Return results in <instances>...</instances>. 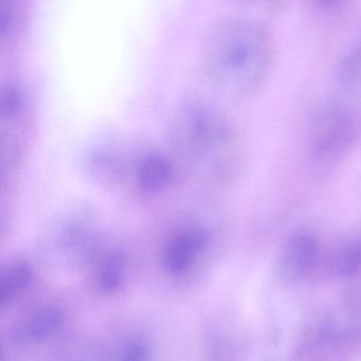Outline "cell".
I'll list each match as a JSON object with an SVG mask.
<instances>
[{
	"instance_id": "obj_1",
	"label": "cell",
	"mask_w": 361,
	"mask_h": 361,
	"mask_svg": "<svg viewBox=\"0 0 361 361\" xmlns=\"http://www.w3.org/2000/svg\"><path fill=\"white\" fill-rule=\"evenodd\" d=\"M167 149L178 179L203 190L226 186L241 166V141L235 122L203 99H191L178 108L170 124Z\"/></svg>"
},
{
	"instance_id": "obj_6",
	"label": "cell",
	"mask_w": 361,
	"mask_h": 361,
	"mask_svg": "<svg viewBox=\"0 0 361 361\" xmlns=\"http://www.w3.org/2000/svg\"><path fill=\"white\" fill-rule=\"evenodd\" d=\"M1 112L2 166L4 173L12 175L27 154L33 130V107L29 92L16 80L2 85Z\"/></svg>"
},
{
	"instance_id": "obj_5",
	"label": "cell",
	"mask_w": 361,
	"mask_h": 361,
	"mask_svg": "<svg viewBox=\"0 0 361 361\" xmlns=\"http://www.w3.org/2000/svg\"><path fill=\"white\" fill-rule=\"evenodd\" d=\"M360 121L345 102L329 101L309 116L305 135L307 156L316 164L341 162L357 143Z\"/></svg>"
},
{
	"instance_id": "obj_12",
	"label": "cell",
	"mask_w": 361,
	"mask_h": 361,
	"mask_svg": "<svg viewBox=\"0 0 361 361\" xmlns=\"http://www.w3.org/2000/svg\"><path fill=\"white\" fill-rule=\"evenodd\" d=\"M309 15L321 25H334L349 17L355 0H299Z\"/></svg>"
},
{
	"instance_id": "obj_8",
	"label": "cell",
	"mask_w": 361,
	"mask_h": 361,
	"mask_svg": "<svg viewBox=\"0 0 361 361\" xmlns=\"http://www.w3.org/2000/svg\"><path fill=\"white\" fill-rule=\"evenodd\" d=\"M320 242L307 231H296L284 242L278 256L277 274L285 282H296L315 274Z\"/></svg>"
},
{
	"instance_id": "obj_14",
	"label": "cell",
	"mask_w": 361,
	"mask_h": 361,
	"mask_svg": "<svg viewBox=\"0 0 361 361\" xmlns=\"http://www.w3.org/2000/svg\"><path fill=\"white\" fill-rule=\"evenodd\" d=\"M235 1L244 6L263 8L265 11H277L288 6L294 0H235Z\"/></svg>"
},
{
	"instance_id": "obj_10",
	"label": "cell",
	"mask_w": 361,
	"mask_h": 361,
	"mask_svg": "<svg viewBox=\"0 0 361 361\" xmlns=\"http://www.w3.org/2000/svg\"><path fill=\"white\" fill-rule=\"evenodd\" d=\"M360 269V240L343 239L330 246L320 245L314 277H347L354 275Z\"/></svg>"
},
{
	"instance_id": "obj_9",
	"label": "cell",
	"mask_w": 361,
	"mask_h": 361,
	"mask_svg": "<svg viewBox=\"0 0 361 361\" xmlns=\"http://www.w3.org/2000/svg\"><path fill=\"white\" fill-rule=\"evenodd\" d=\"M126 248L106 239L85 267L91 283L103 293L117 292L124 284L129 269Z\"/></svg>"
},
{
	"instance_id": "obj_11",
	"label": "cell",
	"mask_w": 361,
	"mask_h": 361,
	"mask_svg": "<svg viewBox=\"0 0 361 361\" xmlns=\"http://www.w3.org/2000/svg\"><path fill=\"white\" fill-rule=\"evenodd\" d=\"M34 279L32 265L23 259L8 263L1 277V298L4 302L11 301L29 288Z\"/></svg>"
},
{
	"instance_id": "obj_7",
	"label": "cell",
	"mask_w": 361,
	"mask_h": 361,
	"mask_svg": "<svg viewBox=\"0 0 361 361\" xmlns=\"http://www.w3.org/2000/svg\"><path fill=\"white\" fill-rule=\"evenodd\" d=\"M107 239L91 210L78 208L57 225L53 237L55 252L72 263L86 265Z\"/></svg>"
},
{
	"instance_id": "obj_2",
	"label": "cell",
	"mask_w": 361,
	"mask_h": 361,
	"mask_svg": "<svg viewBox=\"0 0 361 361\" xmlns=\"http://www.w3.org/2000/svg\"><path fill=\"white\" fill-rule=\"evenodd\" d=\"M275 38L261 21H218L203 36L199 51L201 75L210 87L235 99L260 94L275 66Z\"/></svg>"
},
{
	"instance_id": "obj_3",
	"label": "cell",
	"mask_w": 361,
	"mask_h": 361,
	"mask_svg": "<svg viewBox=\"0 0 361 361\" xmlns=\"http://www.w3.org/2000/svg\"><path fill=\"white\" fill-rule=\"evenodd\" d=\"M150 252L167 277L189 280L207 271L220 250V229L209 214L179 210L162 221L153 235Z\"/></svg>"
},
{
	"instance_id": "obj_13",
	"label": "cell",
	"mask_w": 361,
	"mask_h": 361,
	"mask_svg": "<svg viewBox=\"0 0 361 361\" xmlns=\"http://www.w3.org/2000/svg\"><path fill=\"white\" fill-rule=\"evenodd\" d=\"M338 78L349 94L361 97V35L341 61Z\"/></svg>"
},
{
	"instance_id": "obj_4",
	"label": "cell",
	"mask_w": 361,
	"mask_h": 361,
	"mask_svg": "<svg viewBox=\"0 0 361 361\" xmlns=\"http://www.w3.org/2000/svg\"><path fill=\"white\" fill-rule=\"evenodd\" d=\"M178 179L167 147L119 141L108 171V189L139 201H153L167 193Z\"/></svg>"
}]
</instances>
